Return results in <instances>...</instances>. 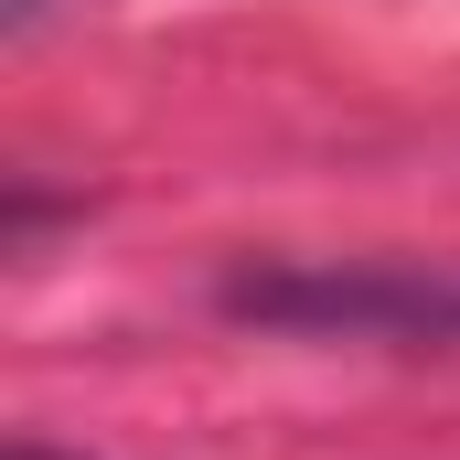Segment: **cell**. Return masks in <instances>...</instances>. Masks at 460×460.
<instances>
[{
  "label": "cell",
  "instance_id": "3957f363",
  "mask_svg": "<svg viewBox=\"0 0 460 460\" xmlns=\"http://www.w3.org/2000/svg\"><path fill=\"white\" fill-rule=\"evenodd\" d=\"M43 11H54V0H11V22H43Z\"/></svg>",
  "mask_w": 460,
  "mask_h": 460
},
{
  "label": "cell",
  "instance_id": "6da1fadb",
  "mask_svg": "<svg viewBox=\"0 0 460 460\" xmlns=\"http://www.w3.org/2000/svg\"><path fill=\"white\" fill-rule=\"evenodd\" d=\"M235 322H300V332H429L460 343V279L418 268H268L226 289Z\"/></svg>",
  "mask_w": 460,
  "mask_h": 460
},
{
  "label": "cell",
  "instance_id": "7a4b0ae2",
  "mask_svg": "<svg viewBox=\"0 0 460 460\" xmlns=\"http://www.w3.org/2000/svg\"><path fill=\"white\" fill-rule=\"evenodd\" d=\"M11 460H75V450H54V439H11Z\"/></svg>",
  "mask_w": 460,
  "mask_h": 460
}]
</instances>
